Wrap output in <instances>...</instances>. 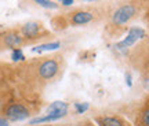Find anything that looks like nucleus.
<instances>
[{"instance_id":"9","label":"nucleus","mask_w":149,"mask_h":126,"mask_svg":"<svg viewBox=\"0 0 149 126\" xmlns=\"http://www.w3.org/2000/svg\"><path fill=\"white\" fill-rule=\"evenodd\" d=\"M98 126H127V123L117 116H101L95 119Z\"/></svg>"},{"instance_id":"19","label":"nucleus","mask_w":149,"mask_h":126,"mask_svg":"<svg viewBox=\"0 0 149 126\" xmlns=\"http://www.w3.org/2000/svg\"><path fill=\"white\" fill-rule=\"evenodd\" d=\"M73 3H74L73 0H62L61 1V4H64V5H72Z\"/></svg>"},{"instance_id":"7","label":"nucleus","mask_w":149,"mask_h":126,"mask_svg":"<svg viewBox=\"0 0 149 126\" xmlns=\"http://www.w3.org/2000/svg\"><path fill=\"white\" fill-rule=\"evenodd\" d=\"M144 34H145V32L142 30V29H139V27H133V29H130L128 36L126 37L122 42L117 44V48H127V47H130V45H133L138 38L144 37Z\"/></svg>"},{"instance_id":"3","label":"nucleus","mask_w":149,"mask_h":126,"mask_svg":"<svg viewBox=\"0 0 149 126\" xmlns=\"http://www.w3.org/2000/svg\"><path fill=\"white\" fill-rule=\"evenodd\" d=\"M61 70L58 58H44L43 62H40L36 67L37 77L43 81H48L57 77V74Z\"/></svg>"},{"instance_id":"8","label":"nucleus","mask_w":149,"mask_h":126,"mask_svg":"<svg viewBox=\"0 0 149 126\" xmlns=\"http://www.w3.org/2000/svg\"><path fill=\"white\" fill-rule=\"evenodd\" d=\"M93 19V14L88 11H74L70 14V23L72 25H84Z\"/></svg>"},{"instance_id":"5","label":"nucleus","mask_w":149,"mask_h":126,"mask_svg":"<svg viewBox=\"0 0 149 126\" xmlns=\"http://www.w3.org/2000/svg\"><path fill=\"white\" fill-rule=\"evenodd\" d=\"M137 12V8L133 4H126L120 7L119 10L115 11V14L112 15V22L115 25H124L127 21H130Z\"/></svg>"},{"instance_id":"12","label":"nucleus","mask_w":149,"mask_h":126,"mask_svg":"<svg viewBox=\"0 0 149 126\" xmlns=\"http://www.w3.org/2000/svg\"><path fill=\"white\" fill-rule=\"evenodd\" d=\"M11 59H13L14 62H22V60H25V55L22 52V48L14 49V51L11 52Z\"/></svg>"},{"instance_id":"14","label":"nucleus","mask_w":149,"mask_h":126,"mask_svg":"<svg viewBox=\"0 0 149 126\" xmlns=\"http://www.w3.org/2000/svg\"><path fill=\"white\" fill-rule=\"evenodd\" d=\"M88 103H74V108L77 114H83L86 110H88Z\"/></svg>"},{"instance_id":"17","label":"nucleus","mask_w":149,"mask_h":126,"mask_svg":"<svg viewBox=\"0 0 149 126\" xmlns=\"http://www.w3.org/2000/svg\"><path fill=\"white\" fill-rule=\"evenodd\" d=\"M126 84H127V86L133 85V79H131V74L130 73H126Z\"/></svg>"},{"instance_id":"6","label":"nucleus","mask_w":149,"mask_h":126,"mask_svg":"<svg viewBox=\"0 0 149 126\" xmlns=\"http://www.w3.org/2000/svg\"><path fill=\"white\" fill-rule=\"evenodd\" d=\"M68 114V111H57V112H47L46 115H42V116H36L31 119L29 125L31 126H35V125H39V123H46V122H53V121H57L59 118H64L65 115Z\"/></svg>"},{"instance_id":"20","label":"nucleus","mask_w":149,"mask_h":126,"mask_svg":"<svg viewBox=\"0 0 149 126\" xmlns=\"http://www.w3.org/2000/svg\"><path fill=\"white\" fill-rule=\"evenodd\" d=\"M0 84H1V74H0Z\"/></svg>"},{"instance_id":"18","label":"nucleus","mask_w":149,"mask_h":126,"mask_svg":"<svg viewBox=\"0 0 149 126\" xmlns=\"http://www.w3.org/2000/svg\"><path fill=\"white\" fill-rule=\"evenodd\" d=\"M0 126H10V122L7 121L4 116H0Z\"/></svg>"},{"instance_id":"11","label":"nucleus","mask_w":149,"mask_h":126,"mask_svg":"<svg viewBox=\"0 0 149 126\" xmlns=\"http://www.w3.org/2000/svg\"><path fill=\"white\" fill-rule=\"evenodd\" d=\"M57 111H68V104L65 101L57 100L47 107V112H57Z\"/></svg>"},{"instance_id":"16","label":"nucleus","mask_w":149,"mask_h":126,"mask_svg":"<svg viewBox=\"0 0 149 126\" xmlns=\"http://www.w3.org/2000/svg\"><path fill=\"white\" fill-rule=\"evenodd\" d=\"M8 104V101L6 99V94L4 93H0V112H3L4 107Z\"/></svg>"},{"instance_id":"2","label":"nucleus","mask_w":149,"mask_h":126,"mask_svg":"<svg viewBox=\"0 0 149 126\" xmlns=\"http://www.w3.org/2000/svg\"><path fill=\"white\" fill-rule=\"evenodd\" d=\"M18 30L21 32V34L28 41V44L50 36V32L46 30V27L40 22H28L25 25H22Z\"/></svg>"},{"instance_id":"15","label":"nucleus","mask_w":149,"mask_h":126,"mask_svg":"<svg viewBox=\"0 0 149 126\" xmlns=\"http://www.w3.org/2000/svg\"><path fill=\"white\" fill-rule=\"evenodd\" d=\"M141 122L144 126H149V110H145L141 114Z\"/></svg>"},{"instance_id":"1","label":"nucleus","mask_w":149,"mask_h":126,"mask_svg":"<svg viewBox=\"0 0 149 126\" xmlns=\"http://www.w3.org/2000/svg\"><path fill=\"white\" fill-rule=\"evenodd\" d=\"M28 41L24 38L18 29H8L0 33V51L11 48L13 51L26 45Z\"/></svg>"},{"instance_id":"13","label":"nucleus","mask_w":149,"mask_h":126,"mask_svg":"<svg viewBox=\"0 0 149 126\" xmlns=\"http://www.w3.org/2000/svg\"><path fill=\"white\" fill-rule=\"evenodd\" d=\"M36 3L44 8H57L58 7L55 1H50V0H36Z\"/></svg>"},{"instance_id":"10","label":"nucleus","mask_w":149,"mask_h":126,"mask_svg":"<svg viewBox=\"0 0 149 126\" xmlns=\"http://www.w3.org/2000/svg\"><path fill=\"white\" fill-rule=\"evenodd\" d=\"M61 47V42L59 41H54V42H47V44H42V45H37V47L32 48L33 52H43V51H54V49H58Z\"/></svg>"},{"instance_id":"4","label":"nucleus","mask_w":149,"mask_h":126,"mask_svg":"<svg viewBox=\"0 0 149 126\" xmlns=\"http://www.w3.org/2000/svg\"><path fill=\"white\" fill-rule=\"evenodd\" d=\"M3 115L8 122H18L29 118L31 110L24 103L19 101H10L3 110Z\"/></svg>"}]
</instances>
